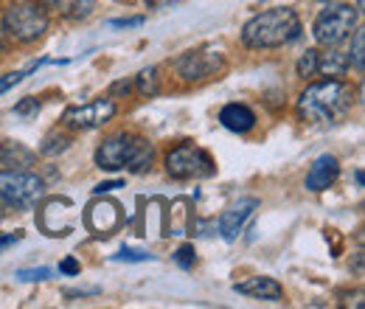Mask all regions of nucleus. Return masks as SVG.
Wrapping results in <instances>:
<instances>
[{
	"label": "nucleus",
	"instance_id": "9",
	"mask_svg": "<svg viewBox=\"0 0 365 309\" xmlns=\"http://www.w3.org/2000/svg\"><path fill=\"white\" fill-rule=\"evenodd\" d=\"M113 116H115V101L113 98H96V101L79 104V107H68L62 113V121L71 130H96V127H104Z\"/></svg>",
	"mask_w": 365,
	"mask_h": 309
},
{
	"label": "nucleus",
	"instance_id": "1",
	"mask_svg": "<svg viewBox=\"0 0 365 309\" xmlns=\"http://www.w3.org/2000/svg\"><path fill=\"white\" fill-rule=\"evenodd\" d=\"M354 107V88L343 79L315 82L298 96V116L307 124H337Z\"/></svg>",
	"mask_w": 365,
	"mask_h": 309
},
{
	"label": "nucleus",
	"instance_id": "2",
	"mask_svg": "<svg viewBox=\"0 0 365 309\" xmlns=\"http://www.w3.org/2000/svg\"><path fill=\"white\" fill-rule=\"evenodd\" d=\"M155 161V146L133 133H118L110 135L98 149H96V166L104 172H133V175H143L146 169H152Z\"/></svg>",
	"mask_w": 365,
	"mask_h": 309
},
{
	"label": "nucleus",
	"instance_id": "7",
	"mask_svg": "<svg viewBox=\"0 0 365 309\" xmlns=\"http://www.w3.org/2000/svg\"><path fill=\"white\" fill-rule=\"evenodd\" d=\"M166 172L175 180H200L217 172L211 155L194 143H180L166 155Z\"/></svg>",
	"mask_w": 365,
	"mask_h": 309
},
{
	"label": "nucleus",
	"instance_id": "14",
	"mask_svg": "<svg viewBox=\"0 0 365 309\" xmlns=\"http://www.w3.org/2000/svg\"><path fill=\"white\" fill-rule=\"evenodd\" d=\"M220 121H222V127L230 130V133H250L253 127H256V113L247 107V104H239V101H233V104H225L222 107V113H220Z\"/></svg>",
	"mask_w": 365,
	"mask_h": 309
},
{
	"label": "nucleus",
	"instance_id": "17",
	"mask_svg": "<svg viewBox=\"0 0 365 309\" xmlns=\"http://www.w3.org/2000/svg\"><path fill=\"white\" fill-rule=\"evenodd\" d=\"M135 85H138V93L146 96V98L158 96V93H160V85H158V68H143V71L138 74Z\"/></svg>",
	"mask_w": 365,
	"mask_h": 309
},
{
	"label": "nucleus",
	"instance_id": "22",
	"mask_svg": "<svg viewBox=\"0 0 365 309\" xmlns=\"http://www.w3.org/2000/svg\"><path fill=\"white\" fill-rule=\"evenodd\" d=\"M152 256L149 253H143V250H133V248H121L115 256H113V262H149Z\"/></svg>",
	"mask_w": 365,
	"mask_h": 309
},
{
	"label": "nucleus",
	"instance_id": "12",
	"mask_svg": "<svg viewBox=\"0 0 365 309\" xmlns=\"http://www.w3.org/2000/svg\"><path fill=\"white\" fill-rule=\"evenodd\" d=\"M233 290L239 295H250V298H259V301H281L284 298V287L275 278H267V275L239 281V284H233Z\"/></svg>",
	"mask_w": 365,
	"mask_h": 309
},
{
	"label": "nucleus",
	"instance_id": "28",
	"mask_svg": "<svg viewBox=\"0 0 365 309\" xmlns=\"http://www.w3.org/2000/svg\"><path fill=\"white\" fill-rule=\"evenodd\" d=\"M143 26V17H127V20H110V29H133Z\"/></svg>",
	"mask_w": 365,
	"mask_h": 309
},
{
	"label": "nucleus",
	"instance_id": "35",
	"mask_svg": "<svg viewBox=\"0 0 365 309\" xmlns=\"http://www.w3.org/2000/svg\"><path fill=\"white\" fill-rule=\"evenodd\" d=\"M0 149H3V146H0Z\"/></svg>",
	"mask_w": 365,
	"mask_h": 309
},
{
	"label": "nucleus",
	"instance_id": "21",
	"mask_svg": "<svg viewBox=\"0 0 365 309\" xmlns=\"http://www.w3.org/2000/svg\"><path fill=\"white\" fill-rule=\"evenodd\" d=\"M175 262H178V267H182V270H191L194 262H197L194 245H182V248H178V250H175Z\"/></svg>",
	"mask_w": 365,
	"mask_h": 309
},
{
	"label": "nucleus",
	"instance_id": "5",
	"mask_svg": "<svg viewBox=\"0 0 365 309\" xmlns=\"http://www.w3.org/2000/svg\"><path fill=\"white\" fill-rule=\"evenodd\" d=\"M46 194L43 177L23 169H6L0 172V200L11 208H34Z\"/></svg>",
	"mask_w": 365,
	"mask_h": 309
},
{
	"label": "nucleus",
	"instance_id": "4",
	"mask_svg": "<svg viewBox=\"0 0 365 309\" xmlns=\"http://www.w3.org/2000/svg\"><path fill=\"white\" fill-rule=\"evenodd\" d=\"M3 31L9 40L14 43H37L43 34L48 31V14L43 6H34V3H17L11 9H6L3 14Z\"/></svg>",
	"mask_w": 365,
	"mask_h": 309
},
{
	"label": "nucleus",
	"instance_id": "24",
	"mask_svg": "<svg viewBox=\"0 0 365 309\" xmlns=\"http://www.w3.org/2000/svg\"><path fill=\"white\" fill-rule=\"evenodd\" d=\"M17 278H20V281H46V278H51V270H48V267L20 270V273H17Z\"/></svg>",
	"mask_w": 365,
	"mask_h": 309
},
{
	"label": "nucleus",
	"instance_id": "33",
	"mask_svg": "<svg viewBox=\"0 0 365 309\" xmlns=\"http://www.w3.org/2000/svg\"><path fill=\"white\" fill-rule=\"evenodd\" d=\"M365 6V0H357V11H360V9H363Z\"/></svg>",
	"mask_w": 365,
	"mask_h": 309
},
{
	"label": "nucleus",
	"instance_id": "30",
	"mask_svg": "<svg viewBox=\"0 0 365 309\" xmlns=\"http://www.w3.org/2000/svg\"><path fill=\"white\" fill-rule=\"evenodd\" d=\"M121 186H124L121 180H110V183H98L93 191H96V194H104V191H115V188H121Z\"/></svg>",
	"mask_w": 365,
	"mask_h": 309
},
{
	"label": "nucleus",
	"instance_id": "25",
	"mask_svg": "<svg viewBox=\"0 0 365 309\" xmlns=\"http://www.w3.org/2000/svg\"><path fill=\"white\" fill-rule=\"evenodd\" d=\"M14 113H17V116H34V113H40V101L29 96V98H23V101L14 107Z\"/></svg>",
	"mask_w": 365,
	"mask_h": 309
},
{
	"label": "nucleus",
	"instance_id": "27",
	"mask_svg": "<svg viewBox=\"0 0 365 309\" xmlns=\"http://www.w3.org/2000/svg\"><path fill=\"white\" fill-rule=\"evenodd\" d=\"M23 239V231H14V233H6V236H0V253L3 250H9L11 245H17Z\"/></svg>",
	"mask_w": 365,
	"mask_h": 309
},
{
	"label": "nucleus",
	"instance_id": "15",
	"mask_svg": "<svg viewBox=\"0 0 365 309\" xmlns=\"http://www.w3.org/2000/svg\"><path fill=\"white\" fill-rule=\"evenodd\" d=\"M351 68L349 51L337 45H326V54H318V74L323 76H343Z\"/></svg>",
	"mask_w": 365,
	"mask_h": 309
},
{
	"label": "nucleus",
	"instance_id": "16",
	"mask_svg": "<svg viewBox=\"0 0 365 309\" xmlns=\"http://www.w3.org/2000/svg\"><path fill=\"white\" fill-rule=\"evenodd\" d=\"M43 9L56 11L65 20H85L96 9V0H43Z\"/></svg>",
	"mask_w": 365,
	"mask_h": 309
},
{
	"label": "nucleus",
	"instance_id": "29",
	"mask_svg": "<svg viewBox=\"0 0 365 309\" xmlns=\"http://www.w3.org/2000/svg\"><path fill=\"white\" fill-rule=\"evenodd\" d=\"M133 90V82H127V79H121V82H115L113 88H110V98H115V96H127Z\"/></svg>",
	"mask_w": 365,
	"mask_h": 309
},
{
	"label": "nucleus",
	"instance_id": "8",
	"mask_svg": "<svg viewBox=\"0 0 365 309\" xmlns=\"http://www.w3.org/2000/svg\"><path fill=\"white\" fill-rule=\"evenodd\" d=\"M225 65V54L220 48H197V51H185L182 56L175 59V71L185 82H202L211 79L214 74H220Z\"/></svg>",
	"mask_w": 365,
	"mask_h": 309
},
{
	"label": "nucleus",
	"instance_id": "26",
	"mask_svg": "<svg viewBox=\"0 0 365 309\" xmlns=\"http://www.w3.org/2000/svg\"><path fill=\"white\" fill-rule=\"evenodd\" d=\"M59 273H65V275H79V273H82V265H79L73 256H65V259L59 262Z\"/></svg>",
	"mask_w": 365,
	"mask_h": 309
},
{
	"label": "nucleus",
	"instance_id": "31",
	"mask_svg": "<svg viewBox=\"0 0 365 309\" xmlns=\"http://www.w3.org/2000/svg\"><path fill=\"white\" fill-rule=\"evenodd\" d=\"M98 287H88V290H65V298H79V295H96Z\"/></svg>",
	"mask_w": 365,
	"mask_h": 309
},
{
	"label": "nucleus",
	"instance_id": "3",
	"mask_svg": "<svg viewBox=\"0 0 365 309\" xmlns=\"http://www.w3.org/2000/svg\"><path fill=\"white\" fill-rule=\"evenodd\" d=\"M301 37V17L295 9L275 6L250 17L242 29V43L247 48H278Z\"/></svg>",
	"mask_w": 365,
	"mask_h": 309
},
{
	"label": "nucleus",
	"instance_id": "18",
	"mask_svg": "<svg viewBox=\"0 0 365 309\" xmlns=\"http://www.w3.org/2000/svg\"><path fill=\"white\" fill-rule=\"evenodd\" d=\"M349 59L354 62L357 74H363L365 71V31L363 29L354 31V40H351V48H349Z\"/></svg>",
	"mask_w": 365,
	"mask_h": 309
},
{
	"label": "nucleus",
	"instance_id": "13",
	"mask_svg": "<svg viewBox=\"0 0 365 309\" xmlns=\"http://www.w3.org/2000/svg\"><path fill=\"white\" fill-rule=\"evenodd\" d=\"M340 175V163L334 155H320L318 161L312 163L309 175H307V188L309 191H326L334 186V180Z\"/></svg>",
	"mask_w": 365,
	"mask_h": 309
},
{
	"label": "nucleus",
	"instance_id": "20",
	"mask_svg": "<svg viewBox=\"0 0 365 309\" xmlns=\"http://www.w3.org/2000/svg\"><path fill=\"white\" fill-rule=\"evenodd\" d=\"M68 138L65 135H59V133H51L46 138V143L40 146V155H46V158H51V155H56V152H65L68 149Z\"/></svg>",
	"mask_w": 365,
	"mask_h": 309
},
{
	"label": "nucleus",
	"instance_id": "23",
	"mask_svg": "<svg viewBox=\"0 0 365 309\" xmlns=\"http://www.w3.org/2000/svg\"><path fill=\"white\" fill-rule=\"evenodd\" d=\"M26 76H29V71H11V74H3V76H0V96H3L6 90H11L14 85H20Z\"/></svg>",
	"mask_w": 365,
	"mask_h": 309
},
{
	"label": "nucleus",
	"instance_id": "32",
	"mask_svg": "<svg viewBox=\"0 0 365 309\" xmlns=\"http://www.w3.org/2000/svg\"><path fill=\"white\" fill-rule=\"evenodd\" d=\"M354 180H357V186H363V169H357V172H354Z\"/></svg>",
	"mask_w": 365,
	"mask_h": 309
},
{
	"label": "nucleus",
	"instance_id": "10",
	"mask_svg": "<svg viewBox=\"0 0 365 309\" xmlns=\"http://www.w3.org/2000/svg\"><path fill=\"white\" fill-rule=\"evenodd\" d=\"M121 206L113 200H96L91 208L85 211V225L91 228L96 236H110L121 225Z\"/></svg>",
	"mask_w": 365,
	"mask_h": 309
},
{
	"label": "nucleus",
	"instance_id": "6",
	"mask_svg": "<svg viewBox=\"0 0 365 309\" xmlns=\"http://www.w3.org/2000/svg\"><path fill=\"white\" fill-rule=\"evenodd\" d=\"M357 26V9L349 6V3H334V6H326L315 20V40L320 45H340Z\"/></svg>",
	"mask_w": 365,
	"mask_h": 309
},
{
	"label": "nucleus",
	"instance_id": "19",
	"mask_svg": "<svg viewBox=\"0 0 365 309\" xmlns=\"http://www.w3.org/2000/svg\"><path fill=\"white\" fill-rule=\"evenodd\" d=\"M318 74V51L315 48H307V54L298 59V76H315Z\"/></svg>",
	"mask_w": 365,
	"mask_h": 309
},
{
	"label": "nucleus",
	"instance_id": "34",
	"mask_svg": "<svg viewBox=\"0 0 365 309\" xmlns=\"http://www.w3.org/2000/svg\"><path fill=\"white\" fill-rule=\"evenodd\" d=\"M323 3H326V0H323Z\"/></svg>",
	"mask_w": 365,
	"mask_h": 309
},
{
	"label": "nucleus",
	"instance_id": "11",
	"mask_svg": "<svg viewBox=\"0 0 365 309\" xmlns=\"http://www.w3.org/2000/svg\"><path fill=\"white\" fill-rule=\"evenodd\" d=\"M256 208H259V200H256V197H242L239 203H233L228 211L220 217V233H222V239L233 242V239L242 233L245 222L250 220V214H253Z\"/></svg>",
	"mask_w": 365,
	"mask_h": 309
}]
</instances>
